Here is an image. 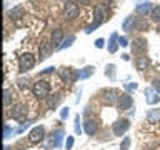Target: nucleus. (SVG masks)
I'll return each instance as SVG.
<instances>
[{"label":"nucleus","instance_id":"1","mask_svg":"<svg viewBox=\"0 0 160 150\" xmlns=\"http://www.w3.org/2000/svg\"><path fill=\"white\" fill-rule=\"evenodd\" d=\"M32 92L38 100H45L50 93V83L45 82V80H37L32 87Z\"/></svg>","mask_w":160,"mask_h":150},{"label":"nucleus","instance_id":"2","mask_svg":"<svg viewBox=\"0 0 160 150\" xmlns=\"http://www.w3.org/2000/svg\"><path fill=\"white\" fill-rule=\"evenodd\" d=\"M93 17H95V22L90 25V27L85 28V32H87V33H92L98 25H102V22L107 18V8H105L103 5H98V7L95 8V12H93Z\"/></svg>","mask_w":160,"mask_h":150},{"label":"nucleus","instance_id":"3","mask_svg":"<svg viewBox=\"0 0 160 150\" xmlns=\"http://www.w3.org/2000/svg\"><path fill=\"white\" fill-rule=\"evenodd\" d=\"M35 65V58L32 53H22L18 58V67H20V72H28L32 70Z\"/></svg>","mask_w":160,"mask_h":150},{"label":"nucleus","instance_id":"4","mask_svg":"<svg viewBox=\"0 0 160 150\" xmlns=\"http://www.w3.org/2000/svg\"><path fill=\"white\" fill-rule=\"evenodd\" d=\"M27 112H28V108H27V105H23V103H15L13 107H12V117L13 120H18V122H23L25 118H27Z\"/></svg>","mask_w":160,"mask_h":150},{"label":"nucleus","instance_id":"5","mask_svg":"<svg viewBox=\"0 0 160 150\" xmlns=\"http://www.w3.org/2000/svg\"><path fill=\"white\" fill-rule=\"evenodd\" d=\"M43 138H45V128L42 125H37V127H33L28 132V140L32 143H38V142H42Z\"/></svg>","mask_w":160,"mask_h":150},{"label":"nucleus","instance_id":"6","mask_svg":"<svg viewBox=\"0 0 160 150\" xmlns=\"http://www.w3.org/2000/svg\"><path fill=\"white\" fill-rule=\"evenodd\" d=\"M63 17L67 20H73L78 17V5L75 2H67L63 7Z\"/></svg>","mask_w":160,"mask_h":150},{"label":"nucleus","instance_id":"7","mask_svg":"<svg viewBox=\"0 0 160 150\" xmlns=\"http://www.w3.org/2000/svg\"><path fill=\"white\" fill-rule=\"evenodd\" d=\"M58 75H60V78H62L65 83H73L75 80H77V72H73V70L68 68V67L60 68L58 70Z\"/></svg>","mask_w":160,"mask_h":150},{"label":"nucleus","instance_id":"8","mask_svg":"<svg viewBox=\"0 0 160 150\" xmlns=\"http://www.w3.org/2000/svg\"><path fill=\"white\" fill-rule=\"evenodd\" d=\"M118 97H120V95L117 93V90H113V88H108V90H103V92H102V100H103V103H107V105L117 103Z\"/></svg>","mask_w":160,"mask_h":150},{"label":"nucleus","instance_id":"9","mask_svg":"<svg viewBox=\"0 0 160 150\" xmlns=\"http://www.w3.org/2000/svg\"><path fill=\"white\" fill-rule=\"evenodd\" d=\"M128 128H130V122H128V118H120V120H117V122L113 123V133L117 135V137L123 135Z\"/></svg>","mask_w":160,"mask_h":150},{"label":"nucleus","instance_id":"10","mask_svg":"<svg viewBox=\"0 0 160 150\" xmlns=\"http://www.w3.org/2000/svg\"><path fill=\"white\" fill-rule=\"evenodd\" d=\"M133 100L132 97H130L128 93H122L118 97V102H117V108L120 110V112H123V110H130V107H132Z\"/></svg>","mask_w":160,"mask_h":150},{"label":"nucleus","instance_id":"11","mask_svg":"<svg viewBox=\"0 0 160 150\" xmlns=\"http://www.w3.org/2000/svg\"><path fill=\"white\" fill-rule=\"evenodd\" d=\"M152 8H153V5L150 0H138L137 5H135V12L140 13V15H147L152 12Z\"/></svg>","mask_w":160,"mask_h":150},{"label":"nucleus","instance_id":"12","mask_svg":"<svg viewBox=\"0 0 160 150\" xmlns=\"http://www.w3.org/2000/svg\"><path fill=\"white\" fill-rule=\"evenodd\" d=\"M145 100H147L148 105H155L160 102V93L153 87H147L145 88Z\"/></svg>","mask_w":160,"mask_h":150},{"label":"nucleus","instance_id":"13","mask_svg":"<svg viewBox=\"0 0 160 150\" xmlns=\"http://www.w3.org/2000/svg\"><path fill=\"white\" fill-rule=\"evenodd\" d=\"M63 130L60 128L57 130V132H52V135H50V138H48V142H47V147H60L62 145V138H63Z\"/></svg>","mask_w":160,"mask_h":150},{"label":"nucleus","instance_id":"14","mask_svg":"<svg viewBox=\"0 0 160 150\" xmlns=\"http://www.w3.org/2000/svg\"><path fill=\"white\" fill-rule=\"evenodd\" d=\"M147 50V38L138 37L132 42V52L133 53H143Z\"/></svg>","mask_w":160,"mask_h":150},{"label":"nucleus","instance_id":"15","mask_svg":"<svg viewBox=\"0 0 160 150\" xmlns=\"http://www.w3.org/2000/svg\"><path fill=\"white\" fill-rule=\"evenodd\" d=\"M52 52H53V45L52 43H47V42L40 43V47H38V57H40V60L48 58Z\"/></svg>","mask_w":160,"mask_h":150},{"label":"nucleus","instance_id":"16","mask_svg":"<svg viewBox=\"0 0 160 150\" xmlns=\"http://www.w3.org/2000/svg\"><path fill=\"white\" fill-rule=\"evenodd\" d=\"M63 42V30L62 28H55L52 32V45L53 48H58Z\"/></svg>","mask_w":160,"mask_h":150},{"label":"nucleus","instance_id":"17","mask_svg":"<svg viewBox=\"0 0 160 150\" xmlns=\"http://www.w3.org/2000/svg\"><path fill=\"white\" fill-rule=\"evenodd\" d=\"M97 128H98V122H97V120H92V118L85 120L83 130H85V133H87V135H93L95 132H97Z\"/></svg>","mask_w":160,"mask_h":150},{"label":"nucleus","instance_id":"18","mask_svg":"<svg viewBox=\"0 0 160 150\" xmlns=\"http://www.w3.org/2000/svg\"><path fill=\"white\" fill-rule=\"evenodd\" d=\"M145 118H147L148 123H158V122H160V110H158V108L148 110L147 115H145Z\"/></svg>","mask_w":160,"mask_h":150},{"label":"nucleus","instance_id":"19","mask_svg":"<svg viewBox=\"0 0 160 150\" xmlns=\"http://www.w3.org/2000/svg\"><path fill=\"white\" fill-rule=\"evenodd\" d=\"M135 65H137V70H140V72H143V70H147L148 68V65H150V60L147 55H140V57L137 58V62H135Z\"/></svg>","mask_w":160,"mask_h":150},{"label":"nucleus","instance_id":"20","mask_svg":"<svg viewBox=\"0 0 160 150\" xmlns=\"http://www.w3.org/2000/svg\"><path fill=\"white\" fill-rule=\"evenodd\" d=\"M118 35L117 33H112V35H110V40H108V52L110 53H115V52H117V48H118Z\"/></svg>","mask_w":160,"mask_h":150},{"label":"nucleus","instance_id":"21","mask_svg":"<svg viewBox=\"0 0 160 150\" xmlns=\"http://www.w3.org/2000/svg\"><path fill=\"white\" fill-rule=\"evenodd\" d=\"M93 70H95V68L92 67V65H87V67H83L82 70H78V72H77V78H80V80L88 78L90 75L93 73Z\"/></svg>","mask_w":160,"mask_h":150},{"label":"nucleus","instance_id":"22","mask_svg":"<svg viewBox=\"0 0 160 150\" xmlns=\"http://www.w3.org/2000/svg\"><path fill=\"white\" fill-rule=\"evenodd\" d=\"M122 28L125 30V32H130V30H133V28H135V18H133V17H127V18L123 20Z\"/></svg>","mask_w":160,"mask_h":150},{"label":"nucleus","instance_id":"23","mask_svg":"<svg viewBox=\"0 0 160 150\" xmlns=\"http://www.w3.org/2000/svg\"><path fill=\"white\" fill-rule=\"evenodd\" d=\"M60 102H62V95H60V93H55V95H52V97L48 98V107H50V108H55Z\"/></svg>","mask_w":160,"mask_h":150},{"label":"nucleus","instance_id":"24","mask_svg":"<svg viewBox=\"0 0 160 150\" xmlns=\"http://www.w3.org/2000/svg\"><path fill=\"white\" fill-rule=\"evenodd\" d=\"M75 42V37H73V35H70V37H67V38H65L63 40V42H62V45H60V47L57 48V50H63V48H68V47H72V43Z\"/></svg>","mask_w":160,"mask_h":150},{"label":"nucleus","instance_id":"25","mask_svg":"<svg viewBox=\"0 0 160 150\" xmlns=\"http://www.w3.org/2000/svg\"><path fill=\"white\" fill-rule=\"evenodd\" d=\"M150 17H152L153 22H160V5L152 8V12H150Z\"/></svg>","mask_w":160,"mask_h":150},{"label":"nucleus","instance_id":"26","mask_svg":"<svg viewBox=\"0 0 160 150\" xmlns=\"http://www.w3.org/2000/svg\"><path fill=\"white\" fill-rule=\"evenodd\" d=\"M135 28L137 30H147L148 28L147 20H135Z\"/></svg>","mask_w":160,"mask_h":150},{"label":"nucleus","instance_id":"27","mask_svg":"<svg viewBox=\"0 0 160 150\" xmlns=\"http://www.w3.org/2000/svg\"><path fill=\"white\" fill-rule=\"evenodd\" d=\"M105 75H107L108 78H113L115 77V65L113 63L107 65V68H105Z\"/></svg>","mask_w":160,"mask_h":150},{"label":"nucleus","instance_id":"28","mask_svg":"<svg viewBox=\"0 0 160 150\" xmlns=\"http://www.w3.org/2000/svg\"><path fill=\"white\" fill-rule=\"evenodd\" d=\"M10 95H12V92H10L8 88H5V92H3V103L5 105L10 103Z\"/></svg>","mask_w":160,"mask_h":150},{"label":"nucleus","instance_id":"29","mask_svg":"<svg viewBox=\"0 0 160 150\" xmlns=\"http://www.w3.org/2000/svg\"><path fill=\"white\" fill-rule=\"evenodd\" d=\"M10 133H15V132L8 127V125H5V127H3V138H8V137H10Z\"/></svg>","mask_w":160,"mask_h":150},{"label":"nucleus","instance_id":"30","mask_svg":"<svg viewBox=\"0 0 160 150\" xmlns=\"http://www.w3.org/2000/svg\"><path fill=\"white\" fill-rule=\"evenodd\" d=\"M128 145H130V138L125 137L123 142H122V145H120V150H128Z\"/></svg>","mask_w":160,"mask_h":150},{"label":"nucleus","instance_id":"31","mask_svg":"<svg viewBox=\"0 0 160 150\" xmlns=\"http://www.w3.org/2000/svg\"><path fill=\"white\" fill-rule=\"evenodd\" d=\"M82 132V128H80V115L75 117V133H80Z\"/></svg>","mask_w":160,"mask_h":150},{"label":"nucleus","instance_id":"32","mask_svg":"<svg viewBox=\"0 0 160 150\" xmlns=\"http://www.w3.org/2000/svg\"><path fill=\"white\" fill-rule=\"evenodd\" d=\"M73 147V137H67V142H65V148L70 150Z\"/></svg>","mask_w":160,"mask_h":150},{"label":"nucleus","instance_id":"33","mask_svg":"<svg viewBox=\"0 0 160 150\" xmlns=\"http://www.w3.org/2000/svg\"><path fill=\"white\" fill-rule=\"evenodd\" d=\"M125 88H127V90H137L138 85L135 82H130V83H125Z\"/></svg>","mask_w":160,"mask_h":150},{"label":"nucleus","instance_id":"34","mask_svg":"<svg viewBox=\"0 0 160 150\" xmlns=\"http://www.w3.org/2000/svg\"><path fill=\"white\" fill-rule=\"evenodd\" d=\"M118 43H120V47H128L127 37H120V38H118Z\"/></svg>","mask_w":160,"mask_h":150},{"label":"nucleus","instance_id":"35","mask_svg":"<svg viewBox=\"0 0 160 150\" xmlns=\"http://www.w3.org/2000/svg\"><path fill=\"white\" fill-rule=\"evenodd\" d=\"M152 83H153V88H155V90H157V92L160 93V78H155Z\"/></svg>","mask_w":160,"mask_h":150},{"label":"nucleus","instance_id":"36","mask_svg":"<svg viewBox=\"0 0 160 150\" xmlns=\"http://www.w3.org/2000/svg\"><path fill=\"white\" fill-rule=\"evenodd\" d=\"M103 38H97V40H95V47H97V48H102L103 47Z\"/></svg>","mask_w":160,"mask_h":150},{"label":"nucleus","instance_id":"37","mask_svg":"<svg viewBox=\"0 0 160 150\" xmlns=\"http://www.w3.org/2000/svg\"><path fill=\"white\" fill-rule=\"evenodd\" d=\"M60 117H62V118H67V117H68V107L62 108V112H60Z\"/></svg>","mask_w":160,"mask_h":150},{"label":"nucleus","instance_id":"38","mask_svg":"<svg viewBox=\"0 0 160 150\" xmlns=\"http://www.w3.org/2000/svg\"><path fill=\"white\" fill-rule=\"evenodd\" d=\"M53 70H55L53 67H48V68H45V70H43V73H52Z\"/></svg>","mask_w":160,"mask_h":150},{"label":"nucleus","instance_id":"39","mask_svg":"<svg viewBox=\"0 0 160 150\" xmlns=\"http://www.w3.org/2000/svg\"><path fill=\"white\" fill-rule=\"evenodd\" d=\"M78 3H82V5H88L90 3V0H77Z\"/></svg>","mask_w":160,"mask_h":150},{"label":"nucleus","instance_id":"40","mask_svg":"<svg viewBox=\"0 0 160 150\" xmlns=\"http://www.w3.org/2000/svg\"><path fill=\"white\" fill-rule=\"evenodd\" d=\"M157 30H158V33H160V25H158V28H157Z\"/></svg>","mask_w":160,"mask_h":150}]
</instances>
